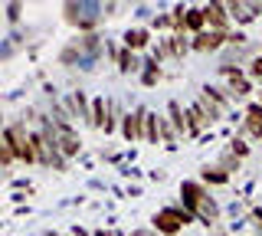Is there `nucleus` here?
<instances>
[{"mask_svg": "<svg viewBox=\"0 0 262 236\" xmlns=\"http://www.w3.org/2000/svg\"><path fill=\"white\" fill-rule=\"evenodd\" d=\"M203 17H207V30L233 33V17H229L226 4H203Z\"/></svg>", "mask_w": 262, "mask_h": 236, "instance_id": "obj_8", "label": "nucleus"}, {"mask_svg": "<svg viewBox=\"0 0 262 236\" xmlns=\"http://www.w3.org/2000/svg\"><path fill=\"white\" fill-rule=\"evenodd\" d=\"M207 30V17H203V7H190L187 10V33L196 36V33H203Z\"/></svg>", "mask_w": 262, "mask_h": 236, "instance_id": "obj_21", "label": "nucleus"}, {"mask_svg": "<svg viewBox=\"0 0 262 236\" xmlns=\"http://www.w3.org/2000/svg\"><path fill=\"white\" fill-rule=\"evenodd\" d=\"M200 181L207 184V187H223V184H229V174L226 170H220L216 164H207V167H200Z\"/></svg>", "mask_w": 262, "mask_h": 236, "instance_id": "obj_19", "label": "nucleus"}, {"mask_svg": "<svg viewBox=\"0 0 262 236\" xmlns=\"http://www.w3.org/2000/svg\"><path fill=\"white\" fill-rule=\"evenodd\" d=\"M95 236H118V230H95Z\"/></svg>", "mask_w": 262, "mask_h": 236, "instance_id": "obj_37", "label": "nucleus"}, {"mask_svg": "<svg viewBox=\"0 0 262 236\" xmlns=\"http://www.w3.org/2000/svg\"><path fill=\"white\" fill-rule=\"evenodd\" d=\"M0 164H4L7 170H10V167L16 164V154H13V148H10V144H4V141H0Z\"/></svg>", "mask_w": 262, "mask_h": 236, "instance_id": "obj_29", "label": "nucleus"}, {"mask_svg": "<svg viewBox=\"0 0 262 236\" xmlns=\"http://www.w3.org/2000/svg\"><path fill=\"white\" fill-rule=\"evenodd\" d=\"M53 125H56V138H59L62 158H66V161L76 158V154L82 151V138H79V132H76V125H72L69 118H53Z\"/></svg>", "mask_w": 262, "mask_h": 236, "instance_id": "obj_3", "label": "nucleus"}, {"mask_svg": "<svg viewBox=\"0 0 262 236\" xmlns=\"http://www.w3.org/2000/svg\"><path fill=\"white\" fill-rule=\"evenodd\" d=\"M207 128H210V125H207V115H203V109H200L196 102H190V105H187V138L193 141V138H200Z\"/></svg>", "mask_w": 262, "mask_h": 236, "instance_id": "obj_11", "label": "nucleus"}, {"mask_svg": "<svg viewBox=\"0 0 262 236\" xmlns=\"http://www.w3.org/2000/svg\"><path fill=\"white\" fill-rule=\"evenodd\" d=\"M196 105H200V109H203V115H207V125H210V128H213V125H220V121L226 118V112L220 109V105L213 102L207 92H200V95H196Z\"/></svg>", "mask_w": 262, "mask_h": 236, "instance_id": "obj_13", "label": "nucleus"}, {"mask_svg": "<svg viewBox=\"0 0 262 236\" xmlns=\"http://www.w3.org/2000/svg\"><path fill=\"white\" fill-rule=\"evenodd\" d=\"M226 92H229V99H233V102L249 99V95L256 92V82H252V79L246 76V69H243V72H236V76L226 79Z\"/></svg>", "mask_w": 262, "mask_h": 236, "instance_id": "obj_9", "label": "nucleus"}, {"mask_svg": "<svg viewBox=\"0 0 262 236\" xmlns=\"http://www.w3.org/2000/svg\"><path fill=\"white\" fill-rule=\"evenodd\" d=\"M131 236H161V233H154V230H135Z\"/></svg>", "mask_w": 262, "mask_h": 236, "instance_id": "obj_36", "label": "nucleus"}, {"mask_svg": "<svg viewBox=\"0 0 262 236\" xmlns=\"http://www.w3.org/2000/svg\"><path fill=\"white\" fill-rule=\"evenodd\" d=\"M196 223H203V226H216L220 223V203L213 200V197H207V200H203V207L196 210Z\"/></svg>", "mask_w": 262, "mask_h": 236, "instance_id": "obj_16", "label": "nucleus"}, {"mask_svg": "<svg viewBox=\"0 0 262 236\" xmlns=\"http://www.w3.org/2000/svg\"><path fill=\"white\" fill-rule=\"evenodd\" d=\"M105 125H108V99H105V95H95L92 99V128L102 132Z\"/></svg>", "mask_w": 262, "mask_h": 236, "instance_id": "obj_17", "label": "nucleus"}, {"mask_svg": "<svg viewBox=\"0 0 262 236\" xmlns=\"http://www.w3.org/2000/svg\"><path fill=\"white\" fill-rule=\"evenodd\" d=\"M4 144H10L20 164H36V148H33V128H27V118H10L4 125Z\"/></svg>", "mask_w": 262, "mask_h": 236, "instance_id": "obj_1", "label": "nucleus"}, {"mask_svg": "<svg viewBox=\"0 0 262 236\" xmlns=\"http://www.w3.org/2000/svg\"><path fill=\"white\" fill-rule=\"evenodd\" d=\"M167 46H170V59H184L187 53H193L190 36H187V33H170L167 36Z\"/></svg>", "mask_w": 262, "mask_h": 236, "instance_id": "obj_15", "label": "nucleus"}, {"mask_svg": "<svg viewBox=\"0 0 262 236\" xmlns=\"http://www.w3.org/2000/svg\"><path fill=\"white\" fill-rule=\"evenodd\" d=\"M190 46H193V53H220L229 46V33H223V30H203V33L190 36Z\"/></svg>", "mask_w": 262, "mask_h": 236, "instance_id": "obj_6", "label": "nucleus"}, {"mask_svg": "<svg viewBox=\"0 0 262 236\" xmlns=\"http://www.w3.org/2000/svg\"><path fill=\"white\" fill-rule=\"evenodd\" d=\"M4 10H7V23H20L23 20V7L20 4H7Z\"/></svg>", "mask_w": 262, "mask_h": 236, "instance_id": "obj_32", "label": "nucleus"}, {"mask_svg": "<svg viewBox=\"0 0 262 236\" xmlns=\"http://www.w3.org/2000/svg\"><path fill=\"white\" fill-rule=\"evenodd\" d=\"M207 197H210V187L203 181H184V184H180V207L190 210L193 217H196V210L203 207Z\"/></svg>", "mask_w": 262, "mask_h": 236, "instance_id": "obj_5", "label": "nucleus"}, {"mask_svg": "<svg viewBox=\"0 0 262 236\" xmlns=\"http://www.w3.org/2000/svg\"><path fill=\"white\" fill-rule=\"evenodd\" d=\"M161 141V115L158 112H147L144 118V144H158Z\"/></svg>", "mask_w": 262, "mask_h": 236, "instance_id": "obj_20", "label": "nucleus"}, {"mask_svg": "<svg viewBox=\"0 0 262 236\" xmlns=\"http://www.w3.org/2000/svg\"><path fill=\"white\" fill-rule=\"evenodd\" d=\"M200 92H207V95H210V99L216 102V105H220V109H223V112L229 109V102H233V99H229V92H226V89H220V85H210V82L203 85Z\"/></svg>", "mask_w": 262, "mask_h": 236, "instance_id": "obj_23", "label": "nucleus"}, {"mask_svg": "<svg viewBox=\"0 0 262 236\" xmlns=\"http://www.w3.org/2000/svg\"><path fill=\"white\" fill-rule=\"evenodd\" d=\"M151 27L154 30H170V33H174V20H170V13H158V17L151 20Z\"/></svg>", "mask_w": 262, "mask_h": 236, "instance_id": "obj_31", "label": "nucleus"}, {"mask_svg": "<svg viewBox=\"0 0 262 236\" xmlns=\"http://www.w3.org/2000/svg\"><path fill=\"white\" fill-rule=\"evenodd\" d=\"M249 220H252V226H256V233L262 236V207H252L249 210Z\"/></svg>", "mask_w": 262, "mask_h": 236, "instance_id": "obj_34", "label": "nucleus"}, {"mask_svg": "<svg viewBox=\"0 0 262 236\" xmlns=\"http://www.w3.org/2000/svg\"><path fill=\"white\" fill-rule=\"evenodd\" d=\"M167 118H170V125L177 128V135H180V141L187 138V109L180 105L177 99H170L167 102Z\"/></svg>", "mask_w": 262, "mask_h": 236, "instance_id": "obj_14", "label": "nucleus"}, {"mask_svg": "<svg viewBox=\"0 0 262 236\" xmlns=\"http://www.w3.org/2000/svg\"><path fill=\"white\" fill-rule=\"evenodd\" d=\"M246 76H249L252 82H262V53L249 59V66H246Z\"/></svg>", "mask_w": 262, "mask_h": 236, "instance_id": "obj_28", "label": "nucleus"}, {"mask_svg": "<svg viewBox=\"0 0 262 236\" xmlns=\"http://www.w3.org/2000/svg\"><path fill=\"white\" fill-rule=\"evenodd\" d=\"M256 102H259V105H262V89H259V92H256Z\"/></svg>", "mask_w": 262, "mask_h": 236, "instance_id": "obj_38", "label": "nucleus"}, {"mask_svg": "<svg viewBox=\"0 0 262 236\" xmlns=\"http://www.w3.org/2000/svg\"><path fill=\"white\" fill-rule=\"evenodd\" d=\"M190 223H196V217L190 213V210H184V207H161L158 213L151 217V230L161 233V236H177L184 226H190Z\"/></svg>", "mask_w": 262, "mask_h": 236, "instance_id": "obj_2", "label": "nucleus"}, {"mask_svg": "<svg viewBox=\"0 0 262 236\" xmlns=\"http://www.w3.org/2000/svg\"><path fill=\"white\" fill-rule=\"evenodd\" d=\"M161 144H164V148H177V144H180V135H177V128L170 125L167 115H161Z\"/></svg>", "mask_w": 262, "mask_h": 236, "instance_id": "obj_22", "label": "nucleus"}, {"mask_svg": "<svg viewBox=\"0 0 262 236\" xmlns=\"http://www.w3.org/2000/svg\"><path fill=\"white\" fill-rule=\"evenodd\" d=\"M115 66H118V72H141L144 69V62L138 59V53H131V50H125V46H121V53H118V62H115Z\"/></svg>", "mask_w": 262, "mask_h": 236, "instance_id": "obj_18", "label": "nucleus"}, {"mask_svg": "<svg viewBox=\"0 0 262 236\" xmlns=\"http://www.w3.org/2000/svg\"><path fill=\"white\" fill-rule=\"evenodd\" d=\"M69 236H72V233H69Z\"/></svg>", "mask_w": 262, "mask_h": 236, "instance_id": "obj_40", "label": "nucleus"}, {"mask_svg": "<svg viewBox=\"0 0 262 236\" xmlns=\"http://www.w3.org/2000/svg\"><path fill=\"white\" fill-rule=\"evenodd\" d=\"M243 121H246V125H262V105L256 99L243 109Z\"/></svg>", "mask_w": 262, "mask_h": 236, "instance_id": "obj_25", "label": "nucleus"}, {"mask_svg": "<svg viewBox=\"0 0 262 236\" xmlns=\"http://www.w3.org/2000/svg\"><path fill=\"white\" fill-rule=\"evenodd\" d=\"M66 112H69V118L72 121H85V125H92V102L85 99V92L82 89H76V92H69L66 95Z\"/></svg>", "mask_w": 262, "mask_h": 236, "instance_id": "obj_7", "label": "nucleus"}, {"mask_svg": "<svg viewBox=\"0 0 262 236\" xmlns=\"http://www.w3.org/2000/svg\"><path fill=\"white\" fill-rule=\"evenodd\" d=\"M72 236H95V233H89L85 226H79V223H76V226H72Z\"/></svg>", "mask_w": 262, "mask_h": 236, "instance_id": "obj_35", "label": "nucleus"}, {"mask_svg": "<svg viewBox=\"0 0 262 236\" xmlns=\"http://www.w3.org/2000/svg\"><path fill=\"white\" fill-rule=\"evenodd\" d=\"M39 236H46V233H39Z\"/></svg>", "mask_w": 262, "mask_h": 236, "instance_id": "obj_39", "label": "nucleus"}, {"mask_svg": "<svg viewBox=\"0 0 262 236\" xmlns=\"http://www.w3.org/2000/svg\"><path fill=\"white\" fill-rule=\"evenodd\" d=\"M121 46H125V50H131V53H144L147 46H154V43H151V30H144V27L125 30V33H121Z\"/></svg>", "mask_w": 262, "mask_h": 236, "instance_id": "obj_10", "label": "nucleus"}, {"mask_svg": "<svg viewBox=\"0 0 262 236\" xmlns=\"http://www.w3.org/2000/svg\"><path fill=\"white\" fill-rule=\"evenodd\" d=\"M151 56H154L158 62H167V59H170V46H167V36H164V39H158V43L151 46Z\"/></svg>", "mask_w": 262, "mask_h": 236, "instance_id": "obj_27", "label": "nucleus"}, {"mask_svg": "<svg viewBox=\"0 0 262 236\" xmlns=\"http://www.w3.org/2000/svg\"><path fill=\"white\" fill-rule=\"evenodd\" d=\"M226 151H229V154H236L239 161H246V158H249V144H246L239 135H233V138H229V148H226Z\"/></svg>", "mask_w": 262, "mask_h": 236, "instance_id": "obj_26", "label": "nucleus"}, {"mask_svg": "<svg viewBox=\"0 0 262 236\" xmlns=\"http://www.w3.org/2000/svg\"><path fill=\"white\" fill-rule=\"evenodd\" d=\"M246 43H249L246 30H233V33H229V46H233V50H239V46H246Z\"/></svg>", "mask_w": 262, "mask_h": 236, "instance_id": "obj_33", "label": "nucleus"}, {"mask_svg": "<svg viewBox=\"0 0 262 236\" xmlns=\"http://www.w3.org/2000/svg\"><path fill=\"white\" fill-rule=\"evenodd\" d=\"M164 79V69L154 56H144V69H141V85L144 89H158V82Z\"/></svg>", "mask_w": 262, "mask_h": 236, "instance_id": "obj_12", "label": "nucleus"}, {"mask_svg": "<svg viewBox=\"0 0 262 236\" xmlns=\"http://www.w3.org/2000/svg\"><path fill=\"white\" fill-rule=\"evenodd\" d=\"M216 167H220V170H226V174H229V177H233V174H236V170H239V167H243V161H239V158H236V154H229V151H223V154H220V161H216Z\"/></svg>", "mask_w": 262, "mask_h": 236, "instance_id": "obj_24", "label": "nucleus"}, {"mask_svg": "<svg viewBox=\"0 0 262 236\" xmlns=\"http://www.w3.org/2000/svg\"><path fill=\"white\" fill-rule=\"evenodd\" d=\"M236 135H249L252 141H262V125H246V121H239V132Z\"/></svg>", "mask_w": 262, "mask_h": 236, "instance_id": "obj_30", "label": "nucleus"}, {"mask_svg": "<svg viewBox=\"0 0 262 236\" xmlns=\"http://www.w3.org/2000/svg\"><path fill=\"white\" fill-rule=\"evenodd\" d=\"M147 112L151 109L138 105V109H131L128 115L121 118V138H125L128 144H141L144 141V118H147Z\"/></svg>", "mask_w": 262, "mask_h": 236, "instance_id": "obj_4", "label": "nucleus"}]
</instances>
